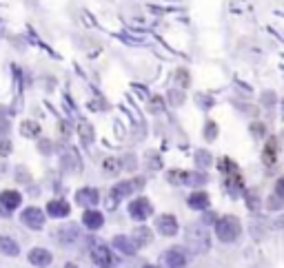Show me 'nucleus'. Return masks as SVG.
I'll use <instances>...</instances> for the list:
<instances>
[{
  "mask_svg": "<svg viewBox=\"0 0 284 268\" xmlns=\"http://www.w3.org/2000/svg\"><path fill=\"white\" fill-rule=\"evenodd\" d=\"M240 230H242V226H240L238 217L229 215V217H222L220 222H217L215 235L220 242H235L240 237Z\"/></svg>",
  "mask_w": 284,
  "mask_h": 268,
  "instance_id": "f257e3e1",
  "label": "nucleus"
},
{
  "mask_svg": "<svg viewBox=\"0 0 284 268\" xmlns=\"http://www.w3.org/2000/svg\"><path fill=\"white\" fill-rule=\"evenodd\" d=\"M91 259H93L98 266H102V268H107V266H111V264H113L111 253H109L105 244H100L98 240H93V242H91Z\"/></svg>",
  "mask_w": 284,
  "mask_h": 268,
  "instance_id": "f03ea898",
  "label": "nucleus"
},
{
  "mask_svg": "<svg viewBox=\"0 0 284 268\" xmlns=\"http://www.w3.org/2000/svg\"><path fill=\"white\" fill-rule=\"evenodd\" d=\"M151 211H153V206L147 197H140V199H134L129 206V215L134 219H147L151 215Z\"/></svg>",
  "mask_w": 284,
  "mask_h": 268,
  "instance_id": "7ed1b4c3",
  "label": "nucleus"
},
{
  "mask_svg": "<svg viewBox=\"0 0 284 268\" xmlns=\"http://www.w3.org/2000/svg\"><path fill=\"white\" fill-rule=\"evenodd\" d=\"M22 222H25L29 228H42V224H45V213H42L38 206H29V209L22 211Z\"/></svg>",
  "mask_w": 284,
  "mask_h": 268,
  "instance_id": "20e7f679",
  "label": "nucleus"
},
{
  "mask_svg": "<svg viewBox=\"0 0 284 268\" xmlns=\"http://www.w3.org/2000/svg\"><path fill=\"white\" fill-rule=\"evenodd\" d=\"M155 226H158L160 235H165V237H173L178 233V222H176L173 215H160L158 222H155Z\"/></svg>",
  "mask_w": 284,
  "mask_h": 268,
  "instance_id": "39448f33",
  "label": "nucleus"
},
{
  "mask_svg": "<svg viewBox=\"0 0 284 268\" xmlns=\"http://www.w3.org/2000/svg\"><path fill=\"white\" fill-rule=\"evenodd\" d=\"M76 199H78V204H82V206H93L100 202V195L96 188H80V191L76 193Z\"/></svg>",
  "mask_w": 284,
  "mask_h": 268,
  "instance_id": "423d86ee",
  "label": "nucleus"
},
{
  "mask_svg": "<svg viewBox=\"0 0 284 268\" xmlns=\"http://www.w3.org/2000/svg\"><path fill=\"white\" fill-rule=\"evenodd\" d=\"M71 211V206L65 202V199H51L49 204H47V213H49L51 217H67Z\"/></svg>",
  "mask_w": 284,
  "mask_h": 268,
  "instance_id": "0eeeda50",
  "label": "nucleus"
},
{
  "mask_svg": "<svg viewBox=\"0 0 284 268\" xmlns=\"http://www.w3.org/2000/svg\"><path fill=\"white\" fill-rule=\"evenodd\" d=\"M29 261H31L34 266L45 268V266L51 264V253L47 251V248H34V251L29 253Z\"/></svg>",
  "mask_w": 284,
  "mask_h": 268,
  "instance_id": "6e6552de",
  "label": "nucleus"
},
{
  "mask_svg": "<svg viewBox=\"0 0 284 268\" xmlns=\"http://www.w3.org/2000/svg\"><path fill=\"white\" fill-rule=\"evenodd\" d=\"M22 202V197H20V193L18 191H3L0 193V204L5 206V209H9V211H14L18 209Z\"/></svg>",
  "mask_w": 284,
  "mask_h": 268,
  "instance_id": "1a4fd4ad",
  "label": "nucleus"
},
{
  "mask_svg": "<svg viewBox=\"0 0 284 268\" xmlns=\"http://www.w3.org/2000/svg\"><path fill=\"white\" fill-rule=\"evenodd\" d=\"M82 222H84V226H87V228L98 230L102 224H105V217H102V213H98V211H87L82 215Z\"/></svg>",
  "mask_w": 284,
  "mask_h": 268,
  "instance_id": "9d476101",
  "label": "nucleus"
},
{
  "mask_svg": "<svg viewBox=\"0 0 284 268\" xmlns=\"http://www.w3.org/2000/svg\"><path fill=\"white\" fill-rule=\"evenodd\" d=\"M167 264H169V268H184L186 255L180 251V248H171V251L167 253Z\"/></svg>",
  "mask_w": 284,
  "mask_h": 268,
  "instance_id": "9b49d317",
  "label": "nucleus"
},
{
  "mask_svg": "<svg viewBox=\"0 0 284 268\" xmlns=\"http://www.w3.org/2000/svg\"><path fill=\"white\" fill-rule=\"evenodd\" d=\"M113 246L118 248V251H122L124 255H136V244L129 240V237H122V235H116L113 237Z\"/></svg>",
  "mask_w": 284,
  "mask_h": 268,
  "instance_id": "f8f14e48",
  "label": "nucleus"
},
{
  "mask_svg": "<svg viewBox=\"0 0 284 268\" xmlns=\"http://www.w3.org/2000/svg\"><path fill=\"white\" fill-rule=\"evenodd\" d=\"M189 206L196 209V211L209 209V195L207 193H191L189 195Z\"/></svg>",
  "mask_w": 284,
  "mask_h": 268,
  "instance_id": "ddd939ff",
  "label": "nucleus"
},
{
  "mask_svg": "<svg viewBox=\"0 0 284 268\" xmlns=\"http://www.w3.org/2000/svg\"><path fill=\"white\" fill-rule=\"evenodd\" d=\"M0 253L9 255V257H14V255L20 253V248H18V242H14L11 237H0Z\"/></svg>",
  "mask_w": 284,
  "mask_h": 268,
  "instance_id": "4468645a",
  "label": "nucleus"
},
{
  "mask_svg": "<svg viewBox=\"0 0 284 268\" xmlns=\"http://www.w3.org/2000/svg\"><path fill=\"white\" fill-rule=\"evenodd\" d=\"M131 191H134V184H131V182H120V184L113 186L111 197L113 199H124L127 195H131Z\"/></svg>",
  "mask_w": 284,
  "mask_h": 268,
  "instance_id": "2eb2a0df",
  "label": "nucleus"
},
{
  "mask_svg": "<svg viewBox=\"0 0 284 268\" xmlns=\"http://www.w3.org/2000/svg\"><path fill=\"white\" fill-rule=\"evenodd\" d=\"M275 153H277V140H275V138H271V140H269L267 151H264V162L269 164V169H273V166H275Z\"/></svg>",
  "mask_w": 284,
  "mask_h": 268,
  "instance_id": "dca6fc26",
  "label": "nucleus"
},
{
  "mask_svg": "<svg viewBox=\"0 0 284 268\" xmlns=\"http://www.w3.org/2000/svg\"><path fill=\"white\" fill-rule=\"evenodd\" d=\"M134 242H136V246H147V244L151 242V230L149 228H136L134 230Z\"/></svg>",
  "mask_w": 284,
  "mask_h": 268,
  "instance_id": "f3484780",
  "label": "nucleus"
},
{
  "mask_svg": "<svg viewBox=\"0 0 284 268\" xmlns=\"http://www.w3.org/2000/svg\"><path fill=\"white\" fill-rule=\"evenodd\" d=\"M78 240V226H65L62 230H60V242L62 244H71V242H76Z\"/></svg>",
  "mask_w": 284,
  "mask_h": 268,
  "instance_id": "a211bd4d",
  "label": "nucleus"
},
{
  "mask_svg": "<svg viewBox=\"0 0 284 268\" xmlns=\"http://www.w3.org/2000/svg\"><path fill=\"white\" fill-rule=\"evenodd\" d=\"M105 171H107V173H118L120 164H118L116 157H109V160H105Z\"/></svg>",
  "mask_w": 284,
  "mask_h": 268,
  "instance_id": "6ab92c4d",
  "label": "nucleus"
},
{
  "mask_svg": "<svg viewBox=\"0 0 284 268\" xmlns=\"http://www.w3.org/2000/svg\"><path fill=\"white\" fill-rule=\"evenodd\" d=\"M217 136V126L213 124V122H209V124H207V131H204V138H207V140H213Z\"/></svg>",
  "mask_w": 284,
  "mask_h": 268,
  "instance_id": "aec40b11",
  "label": "nucleus"
},
{
  "mask_svg": "<svg viewBox=\"0 0 284 268\" xmlns=\"http://www.w3.org/2000/svg\"><path fill=\"white\" fill-rule=\"evenodd\" d=\"M196 160L202 164V166H207V164H211V157H209V153H204V151H198L196 153Z\"/></svg>",
  "mask_w": 284,
  "mask_h": 268,
  "instance_id": "412c9836",
  "label": "nucleus"
},
{
  "mask_svg": "<svg viewBox=\"0 0 284 268\" xmlns=\"http://www.w3.org/2000/svg\"><path fill=\"white\" fill-rule=\"evenodd\" d=\"M171 102H173V105H182V102H184V95L180 93V91H173V93H171Z\"/></svg>",
  "mask_w": 284,
  "mask_h": 268,
  "instance_id": "4be33fe9",
  "label": "nucleus"
},
{
  "mask_svg": "<svg viewBox=\"0 0 284 268\" xmlns=\"http://www.w3.org/2000/svg\"><path fill=\"white\" fill-rule=\"evenodd\" d=\"M9 151H11V144H9V142H3V144H0V153H3V155H7Z\"/></svg>",
  "mask_w": 284,
  "mask_h": 268,
  "instance_id": "5701e85b",
  "label": "nucleus"
},
{
  "mask_svg": "<svg viewBox=\"0 0 284 268\" xmlns=\"http://www.w3.org/2000/svg\"><path fill=\"white\" fill-rule=\"evenodd\" d=\"M49 146H51L49 142H42V144H40V151H42V153H49V151H51Z\"/></svg>",
  "mask_w": 284,
  "mask_h": 268,
  "instance_id": "b1692460",
  "label": "nucleus"
},
{
  "mask_svg": "<svg viewBox=\"0 0 284 268\" xmlns=\"http://www.w3.org/2000/svg\"><path fill=\"white\" fill-rule=\"evenodd\" d=\"M262 129H264L262 124H253V133H256V136H262Z\"/></svg>",
  "mask_w": 284,
  "mask_h": 268,
  "instance_id": "393cba45",
  "label": "nucleus"
},
{
  "mask_svg": "<svg viewBox=\"0 0 284 268\" xmlns=\"http://www.w3.org/2000/svg\"><path fill=\"white\" fill-rule=\"evenodd\" d=\"M213 219H215V215H211V213H207V215H204V222H207V224H211Z\"/></svg>",
  "mask_w": 284,
  "mask_h": 268,
  "instance_id": "a878e982",
  "label": "nucleus"
},
{
  "mask_svg": "<svg viewBox=\"0 0 284 268\" xmlns=\"http://www.w3.org/2000/svg\"><path fill=\"white\" fill-rule=\"evenodd\" d=\"M65 268H78L76 264H67V266H65Z\"/></svg>",
  "mask_w": 284,
  "mask_h": 268,
  "instance_id": "bb28decb",
  "label": "nucleus"
},
{
  "mask_svg": "<svg viewBox=\"0 0 284 268\" xmlns=\"http://www.w3.org/2000/svg\"><path fill=\"white\" fill-rule=\"evenodd\" d=\"M144 268H155V266H144Z\"/></svg>",
  "mask_w": 284,
  "mask_h": 268,
  "instance_id": "cd10ccee",
  "label": "nucleus"
}]
</instances>
